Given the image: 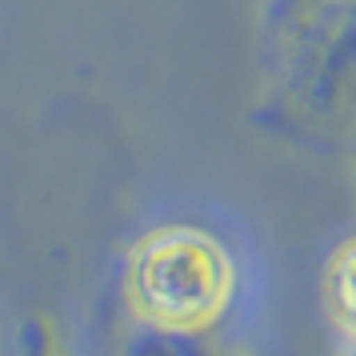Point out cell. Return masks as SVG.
<instances>
[{"label":"cell","mask_w":356,"mask_h":356,"mask_svg":"<svg viewBox=\"0 0 356 356\" xmlns=\"http://www.w3.org/2000/svg\"><path fill=\"white\" fill-rule=\"evenodd\" d=\"M268 116L280 129L340 136L356 129V0L308 29L289 52L264 65Z\"/></svg>","instance_id":"obj_2"},{"label":"cell","mask_w":356,"mask_h":356,"mask_svg":"<svg viewBox=\"0 0 356 356\" xmlns=\"http://www.w3.org/2000/svg\"><path fill=\"white\" fill-rule=\"evenodd\" d=\"M353 356H356V348H353Z\"/></svg>","instance_id":"obj_5"},{"label":"cell","mask_w":356,"mask_h":356,"mask_svg":"<svg viewBox=\"0 0 356 356\" xmlns=\"http://www.w3.org/2000/svg\"><path fill=\"white\" fill-rule=\"evenodd\" d=\"M324 300H328L332 324L356 344V236H348L328 257V268H324Z\"/></svg>","instance_id":"obj_4"},{"label":"cell","mask_w":356,"mask_h":356,"mask_svg":"<svg viewBox=\"0 0 356 356\" xmlns=\"http://www.w3.org/2000/svg\"><path fill=\"white\" fill-rule=\"evenodd\" d=\"M340 0H264V65L316 29Z\"/></svg>","instance_id":"obj_3"},{"label":"cell","mask_w":356,"mask_h":356,"mask_svg":"<svg viewBox=\"0 0 356 356\" xmlns=\"http://www.w3.org/2000/svg\"><path fill=\"white\" fill-rule=\"evenodd\" d=\"M236 264L225 241L196 225H164L129 257V300L156 332H209L232 305Z\"/></svg>","instance_id":"obj_1"}]
</instances>
